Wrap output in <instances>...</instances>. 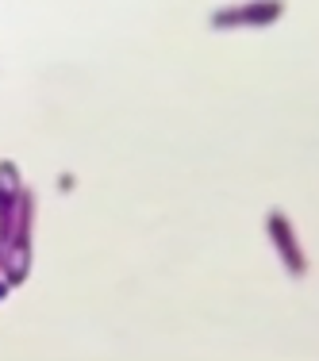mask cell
<instances>
[{
    "label": "cell",
    "mask_w": 319,
    "mask_h": 361,
    "mask_svg": "<svg viewBox=\"0 0 319 361\" xmlns=\"http://www.w3.org/2000/svg\"><path fill=\"white\" fill-rule=\"evenodd\" d=\"M31 219L35 196L12 161H0V273L8 285H20L31 273Z\"/></svg>",
    "instance_id": "cell-1"
},
{
    "label": "cell",
    "mask_w": 319,
    "mask_h": 361,
    "mask_svg": "<svg viewBox=\"0 0 319 361\" xmlns=\"http://www.w3.org/2000/svg\"><path fill=\"white\" fill-rule=\"evenodd\" d=\"M284 16V0H243V4H227L212 12V27L215 31H231V27H270Z\"/></svg>",
    "instance_id": "cell-2"
},
{
    "label": "cell",
    "mask_w": 319,
    "mask_h": 361,
    "mask_svg": "<svg viewBox=\"0 0 319 361\" xmlns=\"http://www.w3.org/2000/svg\"><path fill=\"white\" fill-rule=\"evenodd\" d=\"M4 292H8V281H0V300H4Z\"/></svg>",
    "instance_id": "cell-4"
},
{
    "label": "cell",
    "mask_w": 319,
    "mask_h": 361,
    "mask_svg": "<svg viewBox=\"0 0 319 361\" xmlns=\"http://www.w3.org/2000/svg\"><path fill=\"white\" fill-rule=\"evenodd\" d=\"M265 235L273 238V246H277L284 269H289L292 277H304V273H308V262H304V250H300V243H296V231H292V223L284 219V212H270V216H265Z\"/></svg>",
    "instance_id": "cell-3"
}]
</instances>
